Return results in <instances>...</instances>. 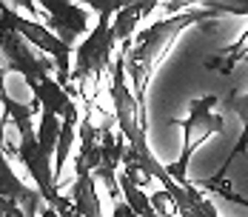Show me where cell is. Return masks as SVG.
I'll return each mask as SVG.
<instances>
[{"instance_id":"12","label":"cell","mask_w":248,"mask_h":217,"mask_svg":"<svg viewBox=\"0 0 248 217\" xmlns=\"http://www.w3.org/2000/svg\"><path fill=\"white\" fill-rule=\"evenodd\" d=\"M202 9H208L214 17L217 15H248V0H208V3H200Z\"/></svg>"},{"instance_id":"9","label":"cell","mask_w":248,"mask_h":217,"mask_svg":"<svg viewBox=\"0 0 248 217\" xmlns=\"http://www.w3.org/2000/svg\"><path fill=\"white\" fill-rule=\"evenodd\" d=\"M157 6H160V3H154V0H146V3H125L123 9L111 17V37H114V43H117V46L134 43L131 37H134L140 20H143L146 15H151Z\"/></svg>"},{"instance_id":"7","label":"cell","mask_w":248,"mask_h":217,"mask_svg":"<svg viewBox=\"0 0 248 217\" xmlns=\"http://www.w3.org/2000/svg\"><path fill=\"white\" fill-rule=\"evenodd\" d=\"M34 100H37L40 109L54 112L60 120H66V117H77V115H80V112H77V100L69 95V89L57 80V74L43 77V80L34 86Z\"/></svg>"},{"instance_id":"6","label":"cell","mask_w":248,"mask_h":217,"mask_svg":"<svg viewBox=\"0 0 248 217\" xmlns=\"http://www.w3.org/2000/svg\"><path fill=\"white\" fill-rule=\"evenodd\" d=\"M43 9V26L54 32L69 49H77V40L89 32V9L86 3L66 0H37Z\"/></svg>"},{"instance_id":"15","label":"cell","mask_w":248,"mask_h":217,"mask_svg":"<svg viewBox=\"0 0 248 217\" xmlns=\"http://www.w3.org/2000/svg\"><path fill=\"white\" fill-rule=\"evenodd\" d=\"M108 217H137V215L125 206L123 200H114V203H111V215H108Z\"/></svg>"},{"instance_id":"14","label":"cell","mask_w":248,"mask_h":217,"mask_svg":"<svg viewBox=\"0 0 248 217\" xmlns=\"http://www.w3.org/2000/svg\"><path fill=\"white\" fill-rule=\"evenodd\" d=\"M125 3H108V0H89V3H86L89 12H100V15H117Z\"/></svg>"},{"instance_id":"11","label":"cell","mask_w":248,"mask_h":217,"mask_svg":"<svg viewBox=\"0 0 248 217\" xmlns=\"http://www.w3.org/2000/svg\"><path fill=\"white\" fill-rule=\"evenodd\" d=\"M246 49H248V29H246V34L240 37V43L223 49L220 54H211V57L205 60V66H208V69H217V72H223V74H228L231 69H234V63H237V60H243V57H246Z\"/></svg>"},{"instance_id":"4","label":"cell","mask_w":248,"mask_h":217,"mask_svg":"<svg viewBox=\"0 0 248 217\" xmlns=\"http://www.w3.org/2000/svg\"><path fill=\"white\" fill-rule=\"evenodd\" d=\"M111 17L114 15H100L97 26L89 32V37H83L75 49V63H72V77H69V89L80 80H103L106 74H111L114 66V37H111Z\"/></svg>"},{"instance_id":"10","label":"cell","mask_w":248,"mask_h":217,"mask_svg":"<svg viewBox=\"0 0 248 217\" xmlns=\"http://www.w3.org/2000/svg\"><path fill=\"white\" fill-rule=\"evenodd\" d=\"M60 129H63V120H60L54 112H46V109H40L37 143H40V151H43L46 157H54V149H57V140H60Z\"/></svg>"},{"instance_id":"3","label":"cell","mask_w":248,"mask_h":217,"mask_svg":"<svg viewBox=\"0 0 248 217\" xmlns=\"http://www.w3.org/2000/svg\"><path fill=\"white\" fill-rule=\"evenodd\" d=\"M214 106H217V97L214 95L197 97L188 106V117L174 120V126L183 129V151H180L177 163L169 166V177H171L177 186H188V177L186 174H188V160H191L194 149L200 143H205L211 134H220L223 132V115Z\"/></svg>"},{"instance_id":"13","label":"cell","mask_w":248,"mask_h":217,"mask_svg":"<svg viewBox=\"0 0 248 217\" xmlns=\"http://www.w3.org/2000/svg\"><path fill=\"white\" fill-rule=\"evenodd\" d=\"M149 200H151L154 212H157L160 217H171V215H177V206H174L171 194L166 192V189H157V192H151V194H149Z\"/></svg>"},{"instance_id":"1","label":"cell","mask_w":248,"mask_h":217,"mask_svg":"<svg viewBox=\"0 0 248 217\" xmlns=\"http://www.w3.org/2000/svg\"><path fill=\"white\" fill-rule=\"evenodd\" d=\"M131 51V43L117 49L114 54V66H111V83H108V95H111V112L117 123V134L125 140L128 157L137 163V169L146 177H154L163 183V189H169L174 180L169 177V169L154 157L146 137V123H143V106L134 100L131 86L125 83V54Z\"/></svg>"},{"instance_id":"8","label":"cell","mask_w":248,"mask_h":217,"mask_svg":"<svg viewBox=\"0 0 248 217\" xmlns=\"http://www.w3.org/2000/svg\"><path fill=\"white\" fill-rule=\"evenodd\" d=\"M69 200H72V209L80 217H103V200H100V189H97L94 174L80 171L75 177V183H72Z\"/></svg>"},{"instance_id":"5","label":"cell","mask_w":248,"mask_h":217,"mask_svg":"<svg viewBox=\"0 0 248 217\" xmlns=\"http://www.w3.org/2000/svg\"><path fill=\"white\" fill-rule=\"evenodd\" d=\"M3 23L9 26V29H15L29 46H34L37 51H43L46 57H51L54 66H57V80L69 89L72 63H75V49H69L54 32H49L46 26L40 23V20H31L26 15H17L9 3H6V12H3Z\"/></svg>"},{"instance_id":"2","label":"cell","mask_w":248,"mask_h":217,"mask_svg":"<svg viewBox=\"0 0 248 217\" xmlns=\"http://www.w3.org/2000/svg\"><path fill=\"white\" fill-rule=\"evenodd\" d=\"M208 17H214L208 9L194 6V9H188L183 15H169V17L157 20V23H151L149 29H143L137 34V40L131 43V51L125 54V74L131 77V95L140 106L146 103V86H149L151 74L160 66V60L166 57V51L174 46V40L188 26L208 20Z\"/></svg>"}]
</instances>
